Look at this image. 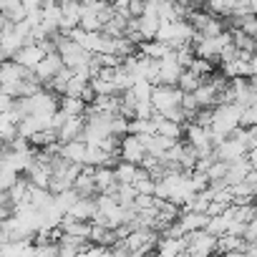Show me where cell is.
Listing matches in <instances>:
<instances>
[{
    "mask_svg": "<svg viewBox=\"0 0 257 257\" xmlns=\"http://www.w3.org/2000/svg\"><path fill=\"white\" fill-rule=\"evenodd\" d=\"M93 184H96L98 194H111L113 197V187H116L113 169L111 167H93Z\"/></svg>",
    "mask_w": 257,
    "mask_h": 257,
    "instance_id": "7c38bea8",
    "label": "cell"
},
{
    "mask_svg": "<svg viewBox=\"0 0 257 257\" xmlns=\"http://www.w3.org/2000/svg\"><path fill=\"white\" fill-rule=\"evenodd\" d=\"M242 244H244L242 237H237V234H222V237H217V257L224 254V252H239Z\"/></svg>",
    "mask_w": 257,
    "mask_h": 257,
    "instance_id": "44dd1931",
    "label": "cell"
},
{
    "mask_svg": "<svg viewBox=\"0 0 257 257\" xmlns=\"http://www.w3.org/2000/svg\"><path fill=\"white\" fill-rule=\"evenodd\" d=\"M3 61H8V56H6V51H3V46H0V63Z\"/></svg>",
    "mask_w": 257,
    "mask_h": 257,
    "instance_id": "e575fe53",
    "label": "cell"
},
{
    "mask_svg": "<svg viewBox=\"0 0 257 257\" xmlns=\"http://www.w3.org/2000/svg\"><path fill=\"white\" fill-rule=\"evenodd\" d=\"M184 68L174 61V53L169 51L164 58H159V81L157 86H177V78Z\"/></svg>",
    "mask_w": 257,
    "mask_h": 257,
    "instance_id": "9c48e42d",
    "label": "cell"
},
{
    "mask_svg": "<svg viewBox=\"0 0 257 257\" xmlns=\"http://www.w3.org/2000/svg\"><path fill=\"white\" fill-rule=\"evenodd\" d=\"M144 157H147V152H144L142 142H139L134 134H126V137L121 139V144H118V159H121V162L139 167Z\"/></svg>",
    "mask_w": 257,
    "mask_h": 257,
    "instance_id": "8992f818",
    "label": "cell"
},
{
    "mask_svg": "<svg viewBox=\"0 0 257 257\" xmlns=\"http://www.w3.org/2000/svg\"><path fill=\"white\" fill-rule=\"evenodd\" d=\"M28 71L31 68H23L16 61H3L0 63V91L8 96H16V86L28 76Z\"/></svg>",
    "mask_w": 257,
    "mask_h": 257,
    "instance_id": "3957f363",
    "label": "cell"
},
{
    "mask_svg": "<svg viewBox=\"0 0 257 257\" xmlns=\"http://www.w3.org/2000/svg\"><path fill=\"white\" fill-rule=\"evenodd\" d=\"M46 53H43V48L38 46V43H26L23 48H18L16 53H13V58L11 61H16L18 66H23V68H36V63L43 58Z\"/></svg>",
    "mask_w": 257,
    "mask_h": 257,
    "instance_id": "8fae6325",
    "label": "cell"
},
{
    "mask_svg": "<svg viewBox=\"0 0 257 257\" xmlns=\"http://www.w3.org/2000/svg\"><path fill=\"white\" fill-rule=\"evenodd\" d=\"M16 207L13 204H3V207H0V222H8V219H13L16 217Z\"/></svg>",
    "mask_w": 257,
    "mask_h": 257,
    "instance_id": "f1b7e54d",
    "label": "cell"
},
{
    "mask_svg": "<svg viewBox=\"0 0 257 257\" xmlns=\"http://www.w3.org/2000/svg\"><path fill=\"white\" fill-rule=\"evenodd\" d=\"M182 101V91L177 86H152V96H149V103L152 108L159 113L164 108H172V106H179Z\"/></svg>",
    "mask_w": 257,
    "mask_h": 257,
    "instance_id": "277c9868",
    "label": "cell"
},
{
    "mask_svg": "<svg viewBox=\"0 0 257 257\" xmlns=\"http://www.w3.org/2000/svg\"><path fill=\"white\" fill-rule=\"evenodd\" d=\"M86 108V103L76 96H58V111L63 116H81Z\"/></svg>",
    "mask_w": 257,
    "mask_h": 257,
    "instance_id": "ffe728a7",
    "label": "cell"
},
{
    "mask_svg": "<svg viewBox=\"0 0 257 257\" xmlns=\"http://www.w3.org/2000/svg\"><path fill=\"white\" fill-rule=\"evenodd\" d=\"M242 239H244V242H257V222H254V219L244 224V229H242Z\"/></svg>",
    "mask_w": 257,
    "mask_h": 257,
    "instance_id": "4316f807",
    "label": "cell"
},
{
    "mask_svg": "<svg viewBox=\"0 0 257 257\" xmlns=\"http://www.w3.org/2000/svg\"><path fill=\"white\" fill-rule=\"evenodd\" d=\"M144 13V0H128V18H139Z\"/></svg>",
    "mask_w": 257,
    "mask_h": 257,
    "instance_id": "83f0119b",
    "label": "cell"
},
{
    "mask_svg": "<svg viewBox=\"0 0 257 257\" xmlns=\"http://www.w3.org/2000/svg\"><path fill=\"white\" fill-rule=\"evenodd\" d=\"M126 23H128V18H123V16H111L103 26H101V33L106 36V38H118V36H123L126 33Z\"/></svg>",
    "mask_w": 257,
    "mask_h": 257,
    "instance_id": "ac0fdd59",
    "label": "cell"
},
{
    "mask_svg": "<svg viewBox=\"0 0 257 257\" xmlns=\"http://www.w3.org/2000/svg\"><path fill=\"white\" fill-rule=\"evenodd\" d=\"M86 86H88V81H83V78H78V76H73V73H71V78L66 81V86H63V93H61V96H76V98H78V96H81V91H83Z\"/></svg>",
    "mask_w": 257,
    "mask_h": 257,
    "instance_id": "d4e9b609",
    "label": "cell"
},
{
    "mask_svg": "<svg viewBox=\"0 0 257 257\" xmlns=\"http://www.w3.org/2000/svg\"><path fill=\"white\" fill-rule=\"evenodd\" d=\"M61 68H66V66H63V61H61V56H58V53H46V56L36 63L33 76H36V78H38V83L46 88V86L51 83V78H53Z\"/></svg>",
    "mask_w": 257,
    "mask_h": 257,
    "instance_id": "5b68a950",
    "label": "cell"
},
{
    "mask_svg": "<svg viewBox=\"0 0 257 257\" xmlns=\"http://www.w3.org/2000/svg\"><path fill=\"white\" fill-rule=\"evenodd\" d=\"M154 249H157L154 254H159V257H187L184 237H159Z\"/></svg>",
    "mask_w": 257,
    "mask_h": 257,
    "instance_id": "30bf717a",
    "label": "cell"
},
{
    "mask_svg": "<svg viewBox=\"0 0 257 257\" xmlns=\"http://www.w3.org/2000/svg\"><path fill=\"white\" fill-rule=\"evenodd\" d=\"M219 257H244L242 252H224V254H219Z\"/></svg>",
    "mask_w": 257,
    "mask_h": 257,
    "instance_id": "d6a6232c",
    "label": "cell"
},
{
    "mask_svg": "<svg viewBox=\"0 0 257 257\" xmlns=\"http://www.w3.org/2000/svg\"><path fill=\"white\" fill-rule=\"evenodd\" d=\"M239 126L242 128L257 126V106H242V111H239Z\"/></svg>",
    "mask_w": 257,
    "mask_h": 257,
    "instance_id": "484cf974",
    "label": "cell"
},
{
    "mask_svg": "<svg viewBox=\"0 0 257 257\" xmlns=\"http://www.w3.org/2000/svg\"><path fill=\"white\" fill-rule=\"evenodd\" d=\"M58 154H61L66 162L83 164V162H86V144H83V142H66V144H61Z\"/></svg>",
    "mask_w": 257,
    "mask_h": 257,
    "instance_id": "2e32d148",
    "label": "cell"
},
{
    "mask_svg": "<svg viewBox=\"0 0 257 257\" xmlns=\"http://www.w3.org/2000/svg\"><path fill=\"white\" fill-rule=\"evenodd\" d=\"M6 152H8V144H6L3 139H0V159H3V157H6Z\"/></svg>",
    "mask_w": 257,
    "mask_h": 257,
    "instance_id": "1f68e13d",
    "label": "cell"
},
{
    "mask_svg": "<svg viewBox=\"0 0 257 257\" xmlns=\"http://www.w3.org/2000/svg\"><path fill=\"white\" fill-rule=\"evenodd\" d=\"M134 177H137V167L118 159V164L113 167V179H116V184H132Z\"/></svg>",
    "mask_w": 257,
    "mask_h": 257,
    "instance_id": "7402d4cb",
    "label": "cell"
},
{
    "mask_svg": "<svg viewBox=\"0 0 257 257\" xmlns=\"http://www.w3.org/2000/svg\"><path fill=\"white\" fill-rule=\"evenodd\" d=\"M169 51H172V48H169L167 43H159V41H142V43L137 46V53H142V56H147V58H154V61L164 58Z\"/></svg>",
    "mask_w": 257,
    "mask_h": 257,
    "instance_id": "e0dca14e",
    "label": "cell"
},
{
    "mask_svg": "<svg viewBox=\"0 0 257 257\" xmlns=\"http://www.w3.org/2000/svg\"><path fill=\"white\" fill-rule=\"evenodd\" d=\"M239 111H242V106H237V103H217V106H212V123H209V128L214 134L227 139L239 126Z\"/></svg>",
    "mask_w": 257,
    "mask_h": 257,
    "instance_id": "6da1fadb",
    "label": "cell"
},
{
    "mask_svg": "<svg viewBox=\"0 0 257 257\" xmlns=\"http://www.w3.org/2000/svg\"><path fill=\"white\" fill-rule=\"evenodd\" d=\"M3 204H11V197H8V192L0 189V207H3Z\"/></svg>",
    "mask_w": 257,
    "mask_h": 257,
    "instance_id": "4dcf8cb0",
    "label": "cell"
},
{
    "mask_svg": "<svg viewBox=\"0 0 257 257\" xmlns=\"http://www.w3.org/2000/svg\"><path fill=\"white\" fill-rule=\"evenodd\" d=\"M204 78H199V76H194L192 71H182L179 73V78H177V88L182 91V93H194V88H199V83H202Z\"/></svg>",
    "mask_w": 257,
    "mask_h": 257,
    "instance_id": "603a6c76",
    "label": "cell"
},
{
    "mask_svg": "<svg viewBox=\"0 0 257 257\" xmlns=\"http://www.w3.org/2000/svg\"><path fill=\"white\" fill-rule=\"evenodd\" d=\"M83 116H66V121L56 128V139L58 144H66V142H83Z\"/></svg>",
    "mask_w": 257,
    "mask_h": 257,
    "instance_id": "52a82bcc",
    "label": "cell"
},
{
    "mask_svg": "<svg viewBox=\"0 0 257 257\" xmlns=\"http://www.w3.org/2000/svg\"><path fill=\"white\" fill-rule=\"evenodd\" d=\"M16 126H18V118H16L11 111H0V139H3L6 144L18 134Z\"/></svg>",
    "mask_w": 257,
    "mask_h": 257,
    "instance_id": "d6986e66",
    "label": "cell"
},
{
    "mask_svg": "<svg viewBox=\"0 0 257 257\" xmlns=\"http://www.w3.org/2000/svg\"><path fill=\"white\" fill-rule=\"evenodd\" d=\"M187 71H192L194 76H199V78H207L209 73H214L217 68H214V63H209V61H204V58H192V63L187 66Z\"/></svg>",
    "mask_w": 257,
    "mask_h": 257,
    "instance_id": "cb8c5ba5",
    "label": "cell"
},
{
    "mask_svg": "<svg viewBox=\"0 0 257 257\" xmlns=\"http://www.w3.org/2000/svg\"><path fill=\"white\" fill-rule=\"evenodd\" d=\"M68 217L73 219H83V222H91L93 214H96V199H76L68 209H66Z\"/></svg>",
    "mask_w": 257,
    "mask_h": 257,
    "instance_id": "5bb4252c",
    "label": "cell"
},
{
    "mask_svg": "<svg viewBox=\"0 0 257 257\" xmlns=\"http://www.w3.org/2000/svg\"><path fill=\"white\" fill-rule=\"evenodd\" d=\"M71 192H73L78 199H93V197L98 194V192H96V184H93V167H88V164L81 167L78 177H76L73 184H71Z\"/></svg>",
    "mask_w": 257,
    "mask_h": 257,
    "instance_id": "ba28073f",
    "label": "cell"
},
{
    "mask_svg": "<svg viewBox=\"0 0 257 257\" xmlns=\"http://www.w3.org/2000/svg\"><path fill=\"white\" fill-rule=\"evenodd\" d=\"M101 3H113V0H101Z\"/></svg>",
    "mask_w": 257,
    "mask_h": 257,
    "instance_id": "d590c367",
    "label": "cell"
},
{
    "mask_svg": "<svg viewBox=\"0 0 257 257\" xmlns=\"http://www.w3.org/2000/svg\"><path fill=\"white\" fill-rule=\"evenodd\" d=\"M0 16L8 23H21L26 21V8L21 0H0Z\"/></svg>",
    "mask_w": 257,
    "mask_h": 257,
    "instance_id": "9a60e30c",
    "label": "cell"
},
{
    "mask_svg": "<svg viewBox=\"0 0 257 257\" xmlns=\"http://www.w3.org/2000/svg\"><path fill=\"white\" fill-rule=\"evenodd\" d=\"M21 3H23V8H26V11H38L41 6L51 3V0H21Z\"/></svg>",
    "mask_w": 257,
    "mask_h": 257,
    "instance_id": "f546056e",
    "label": "cell"
},
{
    "mask_svg": "<svg viewBox=\"0 0 257 257\" xmlns=\"http://www.w3.org/2000/svg\"><path fill=\"white\" fill-rule=\"evenodd\" d=\"M6 26H8V21H6L3 16H0V33H3V31H6Z\"/></svg>",
    "mask_w": 257,
    "mask_h": 257,
    "instance_id": "836d02e7",
    "label": "cell"
},
{
    "mask_svg": "<svg viewBox=\"0 0 257 257\" xmlns=\"http://www.w3.org/2000/svg\"><path fill=\"white\" fill-rule=\"evenodd\" d=\"M56 227H58V232H63V234H73V237H83V239H86L88 232H91V222L73 219V217H68V214H63Z\"/></svg>",
    "mask_w": 257,
    "mask_h": 257,
    "instance_id": "4fadbf2b",
    "label": "cell"
},
{
    "mask_svg": "<svg viewBox=\"0 0 257 257\" xmlns=\"http://www.w3.org/2000/svg\"><path fill=\"white\" fill-rule=\"evenodd\" d=\"M187 257H212L217 254V237L207 234L204 229H194L184 234Z\"/></svg>",
    "mask_w": 257,
    "mask_h": 257,
    "instance_id": "7a4b0ae2",
    "label": "cell"
}]
</instances>
